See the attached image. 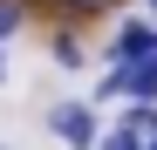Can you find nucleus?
<instances>
[{
  "label": "nucleus",
  "instance_id": "1",
  "mask_svg": "<svg viewBox=\"0 0 157 150\" xmlns=\"http://www.w3.org/2000/svg\"><path fill=\"white\" fill-rule=\"evenodd\" d=\"M137 96V103H157V55H144V62H116V75L102 82V96Z\"/></svg>",
  "mask_w": 157,
  "mask_h": 150
},
{
  "label": "nucleus",
  "instance_id": "8",
  "mask_svg": "<svg viewBox=\"0 0 157 150\" xmlns=\"http://www.w3.org/2000/svg\"><path fill=\"white\" fill-rule=\"evenodd\" d=\"M14 28H21V0H0V41H7Z\"/></svg>",
  "mask_w": 157,
  "mask_h": 150
},
{
  "label": "nucleus",
  "instance_id": "5",
  "mask_svg": "<svg viewBox=\"0 0 157 150\" xmlns=\"http://www.w3.org/2000/svg\"><path fill=\"white\" fill-rule=\"evenodd\" d=\"M48 7H62V14H102V7H116V0H48Z\"/></svg>",
  "mask_w": 157,
  "mask_h": 150
},
{
  "label": "nucleus",
  "instance_id": "7",
  "mask_svg": "<svg viewBox=\"0 0 157 150\" xmlns=\"http://www.w3.org/2000/svg\"><path fill=\"white\" fill-rule=\"evenodd\" d=\"M102 150H144V137H137V130H109V137H102Z\"/></svg>",
  "mask_w": 157,
  "mask_h": 150
},
{
  "label": "nucleus",
  "instance_id": "9",
  "mask_svg": "<svg viewBox=\"0 0 157 150\" xmlns=\"http://www.w3.org/2000/svg\"><path fill=\"white\" fill-rule=\"evenodd\" d=\"M144 150H157V137H150V143H144Z\"/></svg>",
  "mask_w": 157,
  "mask_h": 150
},
{
  "label": "nucleus",
  "instance_id": "6",
  "mask_svg": "<svg viewBox=\"0 0 157 150\" xmlns=\"http://www.w3.org/2000/svg\"><path fill=\"white\" fill-rule=\"evenodd\" d=\"M55 62H62V68H82V41L62 34V41H55Z\"/></svg>",
  "mask_w": 157,
  "mask_h": 150
},
{
  "label": "nucleus",
  "instance_id": "4",
  "mask_svg": "<svg viewBox=\"0 0 157 150\" xmlns=\"http://www.w3.org/2000/svg\"><path fill=\"white\" fill-rule=\"evenodd\" d=\"M123 130H137V137L150 143V137H157V103H137V109L123 116Z\"/></svg>",
  "mask_w": 157,
  "mask_h": 150
},
{
  "label": "nucleus",
  "instance_id": "10",
  "mask_svg": "<svg viewBox=\"0 0 157 150\" xmlns=\"http://www.w3.org/2000/svg\"><path fill=\"white\" fill-rule=\"evenodd\" d=\"M150 7H157V0H150Z\"/></svg>",
  "mask_w": 157,
  "mask_h": 150
},
{
  "label": "nucleus",
  "instance_id": "3",
  "mask_svg": "<svg viewBox=\"0 0 157 150\" xmlns=\"http://www.w3.org/2000/svg\"><path fill=\"white\" fill-rule=\"evenodd\" d=\"M144 55H157V28L150 21H130V28L109 41V62H144Z\"/></svg>",
  "mask_w": 157,
  "mask_h": 150
},
{
  "label": "nucleus",
  "instance_id": "2",
  "mask_svg": "<svg viewBox=\"0 0 157 150\" xmlns=\"http://www.w3.org/2000/svg\"><path fill=\"white\" fill-rule=\"evenodd\" d=\"M48 123H55V137H68L75 150H89V143H96V109H82V103H62Z\"/></svg>",
  "mask_w": 157,
  "mask_h": 150
}]
</instances>
